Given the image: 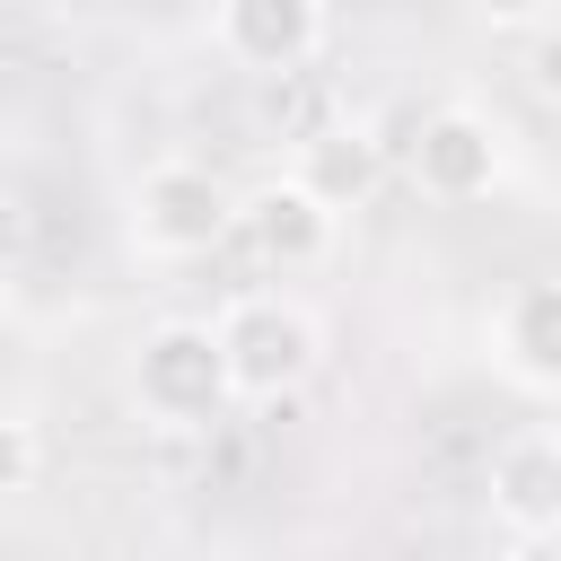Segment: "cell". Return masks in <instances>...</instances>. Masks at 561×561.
Returning a JSON list of instances; mask_svg holds the SVG:
<instances>
[{
    "label": "cell",
    "mask_w": 561,
    "mask_h": 561,
    "mask_svg": "<svg viewBox=\"0 0 561 561\" xmlns=\"http://www.w3.org/2000/svg\"><path fill=\"white\" fill-rule=\"evenodd\" d=\"M123 386H131V412H140L149 430H175V438L210 430V421L237 403L228 342H219V324H202V316H167V324H149V333L131 342Z\"/></svg>",
    "instance_id": "obj_1"
},
{
    "label": "cell",
    "mask_w": 561,
    "mask_h": 561,
    "mask_svg": "<svg viewBox=\"0 0 561 561\" xmlns=\"http://www.w3.org/2000/svg\"><path fill=\"white\" fill-rule=\"evenodd\" d=\"M219 342H228V377L237 403H298L324 368V324L280 298V289H245L219 307Z\"/></svg>",
    "instance_id": "obj_2"
},
{
    "label": "cell",
    "mask_w": 561,
    "mask_h": 561,
    "mask_svg": "<svg viewBox=\"0 0 561 561\" xmlns=\"http://www.w3.org/2000/svg\"><path fill=\"white\" fill-rule=\"evenodd\" d=\"M228 237H237V193H228L210 167L158 158V167L131 184V245H140L149 263H193V254H210V245H228Z\"/></svg>",
    "instance_id": "obj_3"
},
{
    "label": "cell",
    "mask_w": 561,
    "mask_h": 561,
    "mask_svg": "<svg viewBox=\"0 0 561 561\" xmlns=\"http://www.w3.org/2000/svg\"><path fill=\"white\" fill-rule=\"evenodd\" d=\"M403 175H412L421 202H447V210L491 202V193L508 184V131H500L482 105H430V114L412 123Z\"/></svg>",
    "instance_id": "obj_4"
},
{
    "label": "cell",
    "mask_w": 561,
    "mask_h": 561,
    "mask_svg": "<svg viewBox=\"0 0 561 561\" xmlns=\"http://www.w3.org/2000/svg\"><path fill=\"white\" fill-rule=\"evenodd\" d=\"M342 219H351V210H333L298 167H289V175H263L254 193H237V245H245L263 272H280V280L324 272L333 245H342Z\"/></svg>",
    "instance_id": "obj_5"
},
{
    "label": "cell",
    "mask_w": 561,
    "mask_h": 561,
    "mask_svg": "<svg viewBox=\"0 0 561 561\" xmlns=\"http://www.w3.org/2000/svg\"><path fill=\"white\" fill-rule=\"evenodd\" d=\"M491 526L508 543H552L561 535V430H517L500 438L491 473H482Z\"/></svg>",
    "instance_id": "obj_6"
},
{
    "label": "cell",
    "mask_w": 561,
    "mask_h": 561,
    "mask_svg": "<svg viewBox=\"0 0 561 561\" xmlns=\"http://www.w3.org/2000/svg\"><path fill=\"white\" fill-rule=\"evenodd\" d=\"M210 26H219V53H228L237 70L289 79V70H307V61L324 53L333 9H324V0H219Z\"/></svg>",
    "instance_id": "obj_7"
},
{
    "label": "cell",
    "mask_w": 561,
    "mask_h": 561,
    "mask_svg": "<svg viewBox=\"0 0 561 561\" xmlns=\"http://www.w3.org/2000/svg\"><path fill=\"white\" fill-rule=\"evenodd\" d=\"M482 351L508 386L526 394H561V280H517L491 324H482Z\"/></svg>",
    "instance_id": "obj_8"
},
{
    "label": "cell",
    "mask_w": 561,
    "mask_h": 561,
    "mask_svg": "<svg viewBox=\"0 0 561 561\" xmlns=\"http://www.w3.org/2000/svg\"><path fill=\"white\" fill-rule=\"evenodd\" d=\"M289 167H298L333 210H368V193L386 184V140H377L368 123H351V114H342V123H316V131L298 140V158H289Z\"/></svg>",
    "instance_id": "obj_9"
},
{
    "label": "cell",
    "mask_w": 561,
    "mask_h": 561,
    "mask_svg": "<svg viewBox=\"0 0 561 561\" xmlns=\"http://www.w3.org/2000/svg\"><path fill=\"white\" fill-rule=\"evenodd\" d=\"M35 473H44V421H35V403H9V421H0V491L18 500V491H35Z\"/></svg>",
    "instance_id": "obj_10"
},
{
    "label": "cell",
    "mask_w": 561,
    "mask_h": 561,
    "mask_svg": "<svg viewBox=\"0 0 561 561\" xmlns=\"http://www.w3.org/2000/svg\"><path fill=\"white\" fill-rule=\"evenodd\" d=\"M465 18L491 26V35H526V26H552L561 0H465Z\"/></svg>",
    "instance_id": "obj_11"
},
{
    "label": "cell",
    "mask_w": 561,
    "mask_h": 561,
    "mask_svg": "<svg viewBox=\"0 0 561 561\" xmlns=\"http://www.w3.org/2000/svg\"><path fill=\"white\" fill-rule=\"evenodd\" d=\"M535 79H543V96H561V44H543V53H535Z\"/></svg>",
    "instance_id": "obj_12"
},
{
    "label": "cell",
    "mask_w": 561,
    "mask_h": 561,
    "mask_svg": "<svg viewBox=\"0 0 561 561\" xmlns=\"http://www.w3.org/2000/svg\"><path fill=\"white\" fill-rule=\"evenodd\" d=\"M18 9H44V0H18Z\"/></svg>",
    "instance_id": "obj_13"
}]
</instances>
